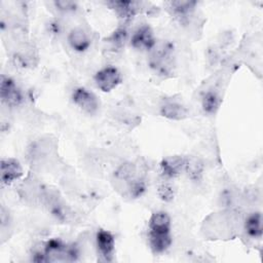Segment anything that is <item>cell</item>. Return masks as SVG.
I'll return each instance as SVG.
<instances>
[{
  "instance_id": "cell-1",
  "label": "cell",
  "mask_w": 263,
  "mask_h": 263,
  "mask_svg": "<svg viewBox=\"0 0 263 263\" xmlns=\"http://www.w3.org/2000/svg\"><path fill=\"white\" fill-rule=\"evenodd\" d=\"M148 239L150 249L154 254H162L171 247V218L167 213L158 211L151 215Z\"/></svg>"
},
{
  "instance_id": "cell-2",
  "label": "cell",
  "mask_w": 263,
  "mask_h": 263,
  "mask_svg": "<svg viewBox=\"0 0 263 263\" xmlns=\"http://www.w3.org/2000/svg\"><path fill=\"white\" fill-rule=\"evenodd\" d=\"M114 179L118 189L123 190V194L137 198L146 189L144 179L138 175V168L134 163H123L114 172Z\"/></svg>"
},
{
  "instance_id": "cell-3",
  "label": "cell",
  "mask_w": 263,
  "mask_h": 263,
  "mask_svg": "<svg viewBox=\"0 0 263 263\" xmlns=\"http://www.w3.org/2000/svg\"><path fill=\"white\" fill-rule=\"evenodd\" d=\"M150 66L159 74L167 75L173 72V45L168 42L156 45L152 48Z\"/></svg>"
},
{
  "instance_id": "cell-4",
  "label": "cell",
  "mask_w": 263,
  "mask_h": 263,
  "mask_svg": "<svg viewBox=\"0 0 263 263\" xmlns=\"http://www.w3.org/2000/svg\"><path fill=\"white\" fill-rule=\"evenodd\" d=\"M122 81V76L119 70L115 67L108 66L99 70L95 75V82L98 88L108 92L117 87Z\"/></svg>"
},
{
  "instance_id": "cell-5",
  "label": "cell",
  "mask_w": 263,
  "mask_h": 263,
  "mask_svg": "<svg viewBox=\"0 0 263 263\" xmlns=\"http://www.w3.org/2000/svg\"><path fill=\"white\" fill-rule=\"evenodd\" d=\"M72 101L84 113L93 115L100 108V102L95 93L84 87H77L72 93Z\"/></svg>"
},
{
  "instance_id": "cell-6",
  "label": "cell",
  "mask_w": 263,
  "mask_h": 263,
  "mask_svg": "<svg viewBox=\"0 0 263 263\" xmlns=\"http://www.w3.org/2000/svg\"><path fill=\"white\" fill-rule=\"evenodd\" d=\"M0 97L4 104L8 107H16L23 102V95L15 82L5 75L1 76L0 83Z\"/></svg>"
},
{
  "instance_id": "cell-7",
  "label": "cell",
  "mask_w": 263,
  "mask_h": 263,
  "mask_svg": "<svg viewBox=\"0 0 263 263\" xmlns=\"http://www.w3.org/2000/svg\"><path fill=\"white\" fill-rule=\"evenodd\" d=\"M156 44L154 33L150 26L147 24L139 27L130 38V45L136 49L141 50H152Z\"/></svg>"
},
{
  "instance_id": "cell-8",
  "label": "cell",
  "mask_w": 263,
  "mask_h": 263,
  "mask_svg": "<svg viewBox=\"0 0 263 263\" xmlns=\"http://www.w3.org/2000/svg\"><path fill=\"white\" fill-rule=\"evenodd\" d=\"M98 252L104 261H112L115 251V238L107 230L100 229L96 236Z\"/></svg>"
},
{
  "instance_id": "cell-9",
  "label": "cell",
  "mask_w": 263,
  "mask_h": 263,
  "mask_svg": "<svg viewBox=\"0 0 263 263\" xmlns=\"http://www.w3.org/2000/svg\"><path fill=\"white\" fill-rule=\"evenodd\" d=\"M161 116L171 120H182L188 116V109L178 101L164 99L159 107Z\"/></svg>"
},
{
  "instance_id": "cell-10",
  "label": "cell",
  "mask_w": 263,
  "mask_h": 263,
  "mask_svg": "<svg viewBox=\"0 0 263 263\" xmlns=\"http://www.w3.org/2000/svg\"><path fill=\"white\" fill-rule=\"evenodd\" d=\"M1 182L5 185L20 179L23 175V167L14 158H6L1 160Z\"/></svg>"
},
{
  "instance_id": "cell-11",
  "label": "cell",
  "mask_w": 263,
  "mask_h": 263,
  "mask_svg": "<svg viewBox=\"0 0 263 263\" xmlns=\"http://www.w3.org/2000/svg\"><path fill=\"white\" fill-rule=\"evenodd\" d=\"M186 157L180 155L167 156L163 158L160 162V170L165 178H175L185 170Z\"/></svg>"
},
{
  "instance_id": "cell-12",
  "label": "cell",
  "mask_w": 263,
  "mask_h": 263,
  "mask_svg": "<svg viewBox=\"0 0 263 263\" xmlns=\"http://www.w3.org/2000/svg\"><path fill=\"white\" fill-rule=\"evenodd\" d=\"M170 12L177 17L180 22L184 23L188 21L191 13L194 11L195 1H170L166 3Z\"/></svg>"
},
{
  "instance_id": "cell-13",
  "label": "cell",
  "mask_w": 263,
  "mask_h": 263,
  "mask_svg": "<svg viewBox=\"0 0 263 263\" xmlns=\"http://www.w3.org/2000/svg\"><path fill=\"white\" fill-rule=\"evenodd\" d=\"M68 42L70 46L77 52H83L90 46L89 36L81 28H75L71 30L68 35Z\"/></svg>"
},
{
  "instance_id": "cell-14",
  "label": "cell",
  "mask_w": 263,
  "mask_h": 263,
  "mask_svg": "<svg viewBox=\"0 0 263 263\" xmlns=\"http://www.w3.org/2000/svg\"><path fill=\"white\" fill-rule=\"evenodd\" d=\"M109 5L117 12L120 18L127 22L130 18L136 15L140 10V3L139 2H133V1H113L109 2Z\"/></svg>"
},
{
  "instance_id": "cell-15",
  "label": "cell",
  "mask_w": 263,
  "mask_h": 263,
  "mask_svg": "<svg viewBox=\"0 0 263 263\" xmlns=\"http://www.w3.org/2000/svg\"><path fill=\"white\" fill-rule=\"evenodd\" d=\"M247 234L253 238H260L262 236V216L259 212L250 215L245 223Z\"/></svg>"
},
{
  "instance_id": "cell-16",
  "label": "cell",
  "mask_w": 263,
  "mask_h": 263,
  "mask_svg": "<svg viewBox=\"0 0 263 263\" xmlns=\"http://www.w3.org/2000/svg\"><path fill=\"white\" fill-rule=\"evenodd\" d=\"M220 103H221V99L219 95L216 91H212V90H209L208 92H205L201 101L203 111L209 114L216 113V111L219 109Z\"/></svg>"
},
{
  "instance_id": "cell-17",
  "label": "cell",
  "mask_w": 263,
  "mask_h": 263,
  "mask_svg": "<svg viewBox=\"0 0 263 263\" xmlns=\"http://www.w3.org/2000/svg\"><path fill=\"white\" fill-rule=\"evenodd\" d=\"M185 171L192 180L196 181L202 175V164L196 158H186Z\"/></svg>"
},
{
  "instance_id": "cell-18",
  "label": "cell",
  "mask_w": 263,
  "mask_h": 263,
  "mask_svg": "<svg viewBox=\"0 0 263 263\" xmlns=\"http://www.w3.org/2000/svg\"><path fill=\"white\" fill-rule=\"evenodd\" d=\"M126 38H127L126 30L123 28H120V29H117L116 31H114L112 33V35L110 37H108L107 41L112 45L113 48L119 49L124 45Z\"/></svg>"
},
{
  "instance_id": "cell-19",
  "label": "cell",
  "mask_w": 263,
  "mask_h": 263,
  "mask_svg": "<svg viewBox=\"0 0 263 263\" xmlns=\"http://www.w3.org/2000/svg\"><path fill=\"white\" fill-rule=\"evenodd\" d=\"M158 193H159V196L165 200V201H168V200H172L173 197H174V189L171 185L168 184H162L159 186L158 188Z\"/></svg>"
},
{
  "instance_id": "cell-20",
  "label": "cell",
  "mask_w": 263,
  "mask_h": 263,
  "mask_svg": "<svg viewBox=\"0 0 263 263\" xmlns=\"http://www.w3.org/2000/svg\"><path fill=\"white\" fill-rule=\"evenodd\" d=\"M54 5L55 7L59 9V10H62V11H73L75 10L76 8V3L73 2V1H65V0H60V1H55L54 2Z\"/></svg>"
}]
</instances>
